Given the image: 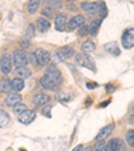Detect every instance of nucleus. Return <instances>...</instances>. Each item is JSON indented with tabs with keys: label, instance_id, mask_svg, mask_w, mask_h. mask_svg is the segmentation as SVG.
<instances>
[{
	"label": "nucleus",
	"instance_id": "obj_1",
	"mask_svg": "<svg viewBox=\"0 0 134 151\" xmlns=\"http://www.w3.org/2000/svg\"><path fill=\"white\" fill-rule=\"evenodd\" d=\"M46 76L56 85H59L60 82H62V73H60V70L58 69L54 63H50V65L46 68Z\"/></svg>",
	"mask_w": 134,
	"mask_h": 151
},
{
	"label": "nucleus",
	"instance_id": "obj_2",
	"mask_svg": "<svg viewBox=\"0 0 134 151\" xmlns=\"http://www.w3.org/2000/svg\"><path fill=\"white\" fill-rule=\"evenodd\" d=\"M75 62L78 63L79 66H83V68H87V69L95 70V62L91 60L87 54L84 53H79L75 55Z\"/></svg>",
	"mask_w": 134,
	"mask_h": 151
},
{
	"label": "nucleus",
	"instance_id": "obj_3",
	"mask_svg": "<svg viewBox=\"0 0 134 151\" xmlns=\"http://www.w3.org/2000/svg\"><path fill=\"white\" fill-rule=\"evenodd\" d=\"M35 58H36V65L38 66H46L50 63L51 55L50 53L44 49H36L35 50Z\"/></svg>",
	"mask_w": 134,
	"mask_h": 151
},
{
	"label": "nucleus",
	"instance_id": "obj_4",
	"mask_svg": "<svg viewBox=\"0 0 134 151\" xmlns=\"http://www.w3.org/2000/svg\"><path fill=\"white\" fill-rule=\"evenodd\" d=\"M74 55H75V51H74V47H71V46L59 47V49L55 51V57L59 61H66V60H69V58H71V57H74Z\"/></svg>",
	"mask_w": 134,
	"mask_h": 151
},
{
	"label": "nucleus",
	"instance_id": "obj_5",
	"mask_svg": "<svg viewBox=\"0 0 134 151\" xmlns=\"http://www.w3.org/2000/svg\"><path fill=\"white\" fill-rule=\"evenodd\" d=\"M105 151H125V143L122 139H110L105 145Z\"/></svg>",
	"mask_w": 134,
	"mask_h": 151
},
{
	"label": "nucleus",
	"instance_id": "obj_6",
	"mask_svg": "<svg viewBox=\"0 0 134 151\" xmlns=\"http://www.w3.org/2000/svg\"><path fill=\"white\" fill-rule=\"evenodd\" d=\"M121 42L125 49H131V47H134V27L128 28V30L122 34Z\"/></svg>",
	"mask_w": 134,
	"mask_h": 151
},
{
	"label": "nucleus",
	"instance_id": "obj_7",
	"mask_svg": "<svg viewBox=\"0 0 134 151\" xmlns=\"http://www.w3.org/2000/svg\"><path fill=\"white\" fill-rule=\"evenodd\" d=\"M12 60H13V63H15L18 68L26 66L28 63V57H27V54L24 53V50H22V49H18V50L13 51Z\"/></svg>",
	"mask_w": 134,
	"mask_h": 151
},
{
	"label": "nucleus",
	"instance_id": "obj_8",
	"mask_svg": "<svg viewBox=\"0 0 134 151\" xmlns=\"http://www.w3.org/2000/svg\"><path fill=\"white\" fill-rule=\"evenodd\" d=\"M12 63H13L12 55L11 54H4L1 57V60H0V72L3 74H8L12 70Z\"/></svg>",
	"mask_w": 134,
	"mask_h": 151
},
{
	"label": "nucleus",
	"instance_id": "obj_9",
	"mask_svg": "<svg viewBox=\"0 0 134 151\" xmlns=\"http://www.w3.org/2000/svg\"><path fill=\"white\" fill-rule=\"evenodd\" d=\"M101 1H84L81 4V8L87 14H98Z\"/></svg>",
	"mask_w": 134,
	"mask_h": 151
},
{
	"label": "nucleus",
	"instance_id": "obj_10",
	"mask_svg": "<svg viewBox=\"0 0 134 151\" xmlns=\"http://www.w3.org/2000/svg\"><path fill=\"white\" fill-rule=\"evenodd\" d=\"M84 24V16L83 15H75L72 16L71 19H70V22L67 23V28H69L70 31H72V30H75V28H79L81 26Z\"/></svg>",
	"mask_w": 134,
	"mask_h": 151
},
{
	"label": "nucleus",
	"instance_id": "obj_11",
	"mask_svg": "<svg viewBox=\"0 0 134 151\" xmlns=\"http://www.w3.org/2000/svg\"><path fill=\"white\" fill-rule=\"evenodd\" d=\"M35 117H36V112L34 109H27L22 115H19V122L22 124H30L35 120Z\"/></svg>",
	"mask_w": 134,
	"mask_h": 151
},
{
	"label": "nucleus",
	"instance_id": "obj_12",
	"mask_svg": "<svg viewBox=\"0 0 134 151\" xmlns=\"http://www.w3.org/2000/svg\"><path fill=\"white\" fill-rule=\"evenodd\" d=\"M48 101H50V96H48V94H46V93H43V92L36 93L34 96V99H32V103H34L35 107H42V105H46Z\"/></svg>",
	"mask_w": 134,
	"mask_h": 151
},
{
	"label": "nucleus",
	"instance_id": "obj_13",
	"mask_svg": "<svg viewBox=\"0 0 134 151\" xmlns=\"http://www.w3.org/2000/svg\"><path fill=\"white\" fill-rule=\"evenodd\" d=\"M67 15L66 14H59L55 18V28L58 31H65L67 28Z\"/></svg>",
	"mask_w": 134,
	"mask_h": 151
},
{
	"label": "nucleus",
	"instance_id": "obj_14",
	"mask_svg": "<svg viewBox=\"0 0 134 151\" xmlns=\"http://www.w3.org/2000/svg\"><path fill=\"white\" fill-rule=\"evenodd\" d=\"M113 129H114V124H107V126H105L99 132H98V135L95 136V140H97V142L105 140V139H106L107 136L111 134Z\"/></svg>",
	"mask_w": 134,
	"mask_h": 151
},
{
	"label": "nucleus",
	"instance_id": "obj_15",
	"mask_svg": "<svg viewBox=\"0 0 134 151\" xmlns=\"http://www.w3.org/2000/svg\"><path fill=\"white\" fill-rule=\"evenodd\" d=\"M20 100H22V96L19 93H16V92L8 93V96L6 97V105H8V107H15L16 104L20 103Z\"/></svg>",
	"mask_w": 134,
	"mask_h": 151
},
{
	"label": "nucleus",
	"instance_id": "obj_16",
	"mask_svg": "<svg viewBox=\"0 0 134 151\" xmlns=\"http://www.w3.org/2000/svg\"><path fill=\"white\" fill-rule=\"evenodd\" d=\"M15 73H16V76H18V78L23 80V81H24L26 78H28V77H31V74H32L31 69H30L28 66H20V68H16Z\"/></svg>",
	"mask_w": 134,
	"mask_h": 151
},
{
	"label": "nucleus",
	"instance_id": "obj_17",
	"mask_svg": "<svg viewBox=\"0 0 134 151\" xmlns=\"http://www.w3.org/2000/svg\"><path fill=\"white\" fill-rule=\"evenodd\" d=\"M50 26H51V23H50V20H48V19L43 18V16H40V18H38V20H36L38 31H40V32L47 31V30L50 28Z\"/></svg>",
	"mask_w": 134,
	"mask_h": 151
},
{
	"label": "nucleus",
	"instance_id": "obj_18",
	"mask_svg": "<svg viewBox=\"0 0 134 151\" xmlns=\"http://www.w3.org/2000/svg\"><path fill=\"white\" fill-rule=\"evenodd\" d=\"M105 50H106L109 54L114 55V57H118L119 54H121V49L118 47V45H117L116 42H110V43H106V45H105Z\"/></svg>",
	"mask_w": 134,
	"mask_h": 151
},
{
	"label": "nucleus",
	"instance_id": "obj_19",
	"mask_svg": "<svg viewBox=\"0 0 134 151\" xmlns=\"http://www.w3.org/2000/svg\"><path fill=\"white\" fill-rule=\"evenodd\" d=\"M40 85L43 86L44 89H48V91H55V89L58 88V85L54 84V82L51 81V80L48 78V77H47L46 74H44L43 77L40 78Z\"/></svg>",
	"mask_w": 134,
	"mask_h": 151
},
{
	"label": "nucleus",
	"instance_id": "obj_20",
	"mask_svg": "<svg viewBox=\"0 0 134 151\" xmlns=\"http://www.w3.org/2000/svg\"><path fill=\"white\" fill-rule=\"evenodd\" d=\"M95 49H97V46H95V43H94L91 39H87V41H84L83 43H82V51H83L84 54L94 53Z\"/></svg>",
	"mask_w": 134,
	"mask_h": 151
},
{
	"label": "nucleus",
	"instance_id": "obj_21",
	"mask_svg": "<svg viewBox=\"0 0 134 151\" xmlns=\"http://www.w3.org/2000/svg\"><path fill=\"white\" fill-rule=\"evenodd\" d=\"M101 24H102V19H94V20H91L90 26H89V30H90V34L93 37L98 34V30H99Z\"/></svg>",
	"mask_w": 134,
	"mask_h": 151
},
{
	"label": "nucleus",
	"instance_id": "obj_22",
	"mask_svg": "<svg viewBox=\"0 0 134 151\" xmlns=\"http://www.w3.org/2000/svg\"><path fill=\"white\" fill-rule=\"evenodd\" d=\"M11 89H12V86H11V81L8 78H6V77L0 78V92L1 93H9Z\"/></svg>",
	"mask_w": 134,
	"mask_h": 151
},
{
	"label": "nucleus",
	"instance_id": "obj_23",
	"mask_svg": "<svg viewBox=\"0 0 134 151\" xmlns=\"http://www.w3.org/2000/svg\"><path fill=\"white\" fill-rule=\"evenodd\" d=\"M11 86H12V89L18 93V92H20V91L24 89V81L20 80V78H18V77H15V78L11 81Z\"/></svg>",
	"mask_w": 134,
	"mask_h": 151
},
{
	"label": "nucleus",
	"instance_id": "obj_24",
	"mask_svg": "<svg viewBox=\"0 0 134 151\" xmlns=\"http://www.w3.org/2000/svg\"><path fill=\"white\" fill-rule=\"evenodd\" d=\"M39 7H40V1H38V0H31V1H28V4H27V11L30 14H35Z\"/></svg>",
	"mask_w": 134,
	"mask_h": 151
},
{
	"label": "nucleus",
	"instance_id": "obj_25",
	"mask_svg": "<svg viewBox=\"0 0 134 151\" xmlns=\"http://www.w3.org/2000/svg\"><path fill=\"white\" fill-rule=\"evenodd\" d=\"M8 123H9V115L6 112V111L0 109V128L6 127Z\"/></svg>",
	"mask_w": 134,
	"mask_h": 151
},
{
	"label": "nucleus",
	"instance_id": "obj_26",
	"mask_svg": "<svg viewBox=\"0 0 134 151\" xmlns=\"http://www.w3.org/2000/svg\"><path fill=\"white\" fill-rule=\"evenodd\" d=\"M126 143L130 147H134V129H129L126 132Z\"/></svg>",
	"mask_w": 134,
	"mask_h": 151
},
{
	"label": "nucleus",
	"instance_id": "obj_27",
	"mask_svg": "<svg viewBox=\"0 0 134 151\" xmlns=\"http://www.w3.org/2000/svg\"><path fill=\"white\" fill-rule=\"evenodd\" d=\"M34 35H35V26H34V24H30V26L27 27V31H26V37H24V39L30 41L31 38H34Z\"/></svg>",
	"mask_w": 134,
	"mask_h": 151
},
{
	"label": "nucleus",
	"instance_id": "obj_28",
	"mask_svg": "<svg viewBox=\"0 0 134 151\" xmlns=\"http://www.w3.org/2000/svg\"><path fill=\"white\" fill-rule=\"evenodd\" d=\"M24 111H27V107H26L23 103H19V104H16L15 107H13V112L18 113V115H22Z\"/></svg>",
	"mask_w": 134,
	"mask_h": 151
},
{
	"label": "nucleus",
	"instance_id": "obj_29",
	"mask_svg": "<svg viewBox=\"0 0 134 151\" xmlns=\"http://www.w3.org/2000/svg\"><path fill=\"white\" fill-rule=\"evenodd\" d=\"M90 34V30H89V26L87 24H83V26H81L79 27V30H78V35L79 37H86V35H89Z\"/></svg>",
	"mask_w": 134,
	"mask_h": 151
},
{
	"label": "nucleus",
	"instance_id": "obj_30",
	"mask_svg": "<svg viewBox=\"0 0 134 151\" xmlns=\"http://www.w3.org/2000/svg\"><path fill=\"white\" fill-rule=\"evenodd\" d=\"M42 15H43V18H52L54 15H55V14H54V9L52 8H50V7H44L43 8V11H42Z\"/></svg>",
	"mask_w": 134,
	"mask_h": 151
},
{
	"label": "nucleus",
	"instance_id": "obj_31",
	"mask_svg": "<svg viewBox=\"0 0 134 151\" xmlns=\"http://www.w3.org/2000/svg\"><path fill=\"white\" fill-rule=\"evenodd\" d=\"M98 14H99L101 18H105V16L107 15V7H106V4L103 3V1H101V6H99V11H98Z\"/></svg>",
	"mask_w": 134,
	"mask_h": 151
},
{
	"label": "nucleus",
	"instance_id": "obj_32",
	"mask_svg": "<svg viewBox=\"0 0 134 151\" xmlns=\"http://www.w3.org/2000/svg\"><path fill=\"white\" fill-rule=\"evenodd\" d=\"M46 6L54 9V8H59V7L62 6V3H60V1H55V0H52V1H46Z\"/></svg>",
	"mask_w": 134,
	"mask_h": 151
},
{
	"label": "nucleus",
	"instance_id": "obj_33",
	"mask_svg": "<svg viewBox=\"0 0 134 151\" xmlns=\"http://www.w3.org/2000/svg\"><path fill=\"white\" fill-rule=\"evenodd\" d=\"M105 145H106V143H105L103 140L97 142V143H95V146H94V150H95V151H105Z\"/></svg>",
	"mask_w": 134,
	"mask_h": 151
},
{
	"label": "nucleus",
	"instance_id": "obj_34",
	"mask_svg": "<svg viewBox=\"0 0 134 151\" xmlns=\"http://www.w3.org/2000/svg\"><path fill=\"white\" fill-rule=\"evenodd\" d=\"M50 112H51V105H48V107H44L43 111H42V113H43L46 117H50V116H51Z\"/></svg>",
	"mask_w": 134,
	"mask_h": 151
},
{
	"label": "nucleus",
	"instance_id": "obj_35",
	"mask_svg": "<svg viewBox=\"0 0 134 151\" xmlns=\"http://www.w3.org/2000/svg\"><path fill=\"white\" fill-rule=\"evenodd\" d=\"M114 89H116V88H114V85H111V84H109V85L106 86V91L109 92V93H110V92H113Z\"/></svg>",
	"mask_w": 134,
	"mask_h": 151
},
{
	"label": "nucleus",
	"instance_id": "obj_36",
	"mask_svg": "<svg viewBox=\"0 0 134 151\" xmlns=\"http://www.w3.org/2000/svg\"><path fill=\"white\" fill-rule=\"evenodd\" d=\"M83 148H84V147H83V145H78L72 151H83Z\"/></svg>",
	"mask_w": 134,
	"mask_h": 151
},
{
	"label": "nucleus",
	"instance_id": "obj_37",
	"mask_svg": "<svg viewBox=\"0 0 134 151\" xmlns=\"http://www.w3.org/2000/svg\"><path fill=\"white\" fill-rule=\"evenodd\" d=\"M20 43H22V46H23V47H26V46H28V45H30V41H27V39H23V41L20 42Z\"/></svg>",
	"mask_w": 134,
	"mask_h": 151
},
{
	"label": "nucleus",
	"instance_id": "obj_38",
	"mask_svg": "<svg viewBox=\"0 0 134 151\" xmlns=\"http://www.w3.org/2000/svg\"><path fill=\"white\" fill-rule=\"evenodd\" d=\"M129 113H130V116H134V104H131L130 109H129Z\"/></svg>",
	"mask_w": 134,
	"mask_h": 151
},
{
	"label": "nucleus",
	"instance_id": "obj_39",
	"mask_svg": "<svg viewBox=\"0 0 134 151\" xmlns=\"http://www.w3.org/2000/svg\"><path fill=\"white\" fill-rule=\"evenodd\" d=\"M94 86H97V84H90V82L87 84V88L89 89H94Z\"/></svg>",
	"mask_w": 134,
	"mask_h": 151
},
{
	"label": "nucleus",
	"instance_id": "obj_40",
	"mask_svg": "<svg viewBox=\"0 0 134 151\" xmlns=\"http://www.w3.org/2000/svg\"><path fill=\"white\" fill-rule=\"evenodd\" d=\"M109 103H110L109 100H107V101H105V103H103V104H101V107H106V105H107V104H109Z\"/></svg>",
	"mask_w": 134,
	"mask_h": 151
},
{
	"label": "nucleus",
	"instance_id": "obj_41",
	"mask_svg": "<svg viewBox=\"0 0 134 151\" xmlns=\"http://www.w3.org/2000/svg\"><path fill=\"white\" fill-rule=\"evenodd\" d=\"M86 151H91V150H86Z\"/></svg>",
	"mask_w": 134,
	"mask_h": 151
}]
</instances>
